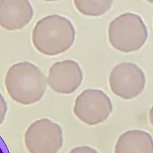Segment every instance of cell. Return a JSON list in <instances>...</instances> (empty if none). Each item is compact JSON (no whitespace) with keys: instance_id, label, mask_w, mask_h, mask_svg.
<instances>
[{"instance_id":"1","label":"cell","mask_w":153,"mask_h":153,"mask_svg":"<svg viewBox=\"0 0 153 153\" xmlns=\"http://www.w3.org/2000/svg\"><path fill=\"white\" fill-rule=\"evenodd\" d=\"M5 85L9 96L22 105L40 100L47 88V79L41 69L28 62L12 65L8 70Z\"/></svg>"},{"instance_id":"2","label":"cell","mask_w":153,"mask_h":153,"mask_svg":"<svg viewBox=\"0 0 153 153\" xmlns=\"http://www.w3.org/2000/svg\"><path fill=\"white\" fill-rule=\"evenodd\" d=\"M75 36L72 23L63 16L53 14L36 23L32 32V41L40 53L55 56L69 49L74 42Z\"/></svg>"},{"instance_id":"3","label":"cell","mask_w":153,"mask_h":153,"mask_svg":"<svg viewBox=\"0 0 153 153\" xmlns=\"http://www.w3.org/2000/svg\"><path fill=\"white\" fill-rule=\"evenodd\" d=\"M108 33L111 45L126 53L140 50L148 36L142 19L133 13H123L114 19L109 25Z\"/></svg>"},{"instance_id":"4","label":"cell","mask_w":153,"mask_h":153,"mask_svg":"<svg viewBox=\"0 0 153 153\" xmlns=\"http://www.w3.org/2000/svg\"><path fill=\"white\" fill-rule=\"evenodd\" d=\"M25 143L30 153H57L63 144L62 128L47 118L36 120L25 132Z\"/></svg>"},{"instance_id":"5","label":"cell","mask_w":153,"mask_h":153,"mask_svg":"<svg viewBox=\"0 0 153 153\" xmlns=\"http://www.w3.org/2000/svg\"><path fill=\"white\" fill-rule=\"evenodd\" d=\"M113 110L110 98L102 90L89 88L84 90L75 100V115L82 122L94 126L106 121Z\"/></svg>"},{"instance_id":"6","label":"cell","mask_w":153,"mask_h":153,"mask_svg":"<svg viewBox=\"0 0 153 153\" xmlns=\"http://www.w3.org/2000/svg\"><path fill=\"white\" fill-rule=\"evenodd\" d=\"M146 79L143 71L136 64L122 62L113 68L109 85L112 92L126 100L137 97L143 91Z\"/></svg>"},{"instance_id":"7","label":"cell","mask_w":153,"mask_h":153,"mask_svg":"<svg viewBox=\"0 0 153 153\" xmlns=\"http://www.w3.org/2000/svg\"><path fill=\"white\" fill-rule=\"evenodd\" d=\"M82 72L79 64L72 60L54 63L50 68L47 78L49 86L56 92L69 94L80 86Z\"/></svg>"},{"instance_id":"8","label":"cell","mask_w":153,"mask_h":153,"mask_svg":"<svg viewBox=\"0 0 153 153\" xmlns=\"http://www.w3.org/2000/svg\"><path fill=\"white\" fill-rule=\"evenodd\" d=\"M28 0H0V26L9 30L21 29L33 17Z\"/></svg>"},{"instance_id":"9","label":"cell","mask_w":153,"mask_h":153,"mask_svg":"<svg viewBox=\"0 0 153 153\" xmlns=\"http://www.w3.org/2000/svg\"><path fill=\"white\" fill-rule=\"evenodd\" d=\"M114 153H153L152 136L141 130H128L118 137Z\"/></svg>"},{"instance_id":"10","label":"cell","mask_w":153,"mask_h":153,"mask_svg":"<svg viewBox=\"0 0 153 153\" xmlns=\"http://www.w3.org/2000/svg\"><path fill=\"white\" fill-rule=\"evenodd\" d=\"M114 0H74L76 9L82 14L97 17L111 8Z\"/></svg>"},{"instance_id":"11","label":"cell","mask_w":153,"mask_h":153,"mask_svg":"<svg viewBox=\"0 0 153 153\" xmlns=\"http://www.w3.org/2000/svg\"><path fill=\"white\" fill-rule=\"evenodd\" d=\"M7 111V104L3 96L0 92V124H1L5 117Z\"/></svg>"},{"instance_id":"12","label":"cell","mask_w":153,"mask_h":153,"mask_svg":"<svg viewBox=\"0 0 153 153\" xmlns=\"http://www.w3.org/2000/svg\"><path fill=\"white\" fill-rule=\"evenodd\" d=\"M69 153H99L95 149L88 146H81L73 148Z\"/></svg>"},{"instance_id":"13","label":"cell","mask_w":153,"mask_h":153,"mask_svg":"<svg viewBox=\"0 0 153 153\" xmlns=\"http://www.w3.org/2000/svg\"><path fill=\"white\" fill-rule=\"evenodd\" d=\"M0 153H10L8 149L3 140V139L0 136Z\"/></svg>"},{"instance_id":"14","label":"cell","mask_w":153,"mask_h":153,"mask_svg":"<svg viewBox=\"0 0 153 153\" xmlns=\"http://www.w3.org/2000/svg\"><path fill=\"white\" fill-rule=\"evenodd\" d=\"M149 122L153 127V106L151 108L149 112Z\"/></svg>"},{"instance_id":"15","label":"cell","mask_w":153,"mask_h":153,"mask_svg":"<svg viewBox=\"0 0 153 153\" xmlns=\"http://www.w3.org/2000/svg\"><path fill=\"white\" fill-rule=\"evenodd\" d=\"M146 1H147L148 2H150V3L153 4V0H146Z\"/></svg>"},{"instance_id":"16","label":"cell","mask_w":153,"mask_h":153,"mask_svg":"<svg viewBox=\"0 0 153 153\" xmlns=\"http://www.w3.org/2000/svg\"><path fill=\"white\" fill-rule=\"evenodd\" d=\"M44 1H57V0H44Z\"/></svg>"}]
</instances>
